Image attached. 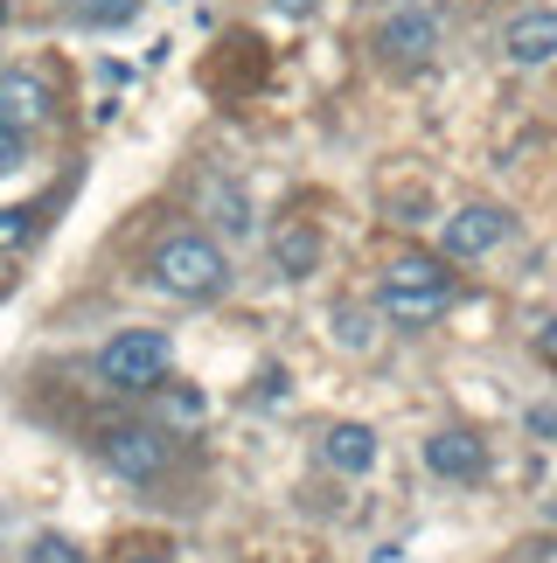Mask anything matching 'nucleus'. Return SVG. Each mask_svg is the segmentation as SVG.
Segmentation results:
<instances>
[{
  "label": "nucleus",
  "instance_id": "1",
  "mask_svg": "<svg viewBox=\"0 0 557 563\" xmlns=\"http://www.w3.org/2000/svg\"><path fill=\"white\" fill-rule=\"evenodd\" d=\"M454 307V272L439 265V257H397L391 272H383V313L397 320V328H425V320H439Z\"/></svg>",
  "mask_w": 557,
  "mask_h": 563
},
{
  "label": "nucleus",
  "instance_id": "2",
  "mask_svg": "<svg viewBox=\"0 0 557 563\" xmlns=\"http://www.w3.org/2000/svg\"><path fill=\"white\" fill-rule=\"evenodd\" d=\"M223 278H230V265L209 236H167L154 251V286L175 299H209V292H223Z\"/></svg>",
  "mask_w": 557,
  "mask_h": 563
},
{
  "label": "nucleus",
  "instance_id": "3",
  "mask_svg": "<svg viewBox=\"0 0 557 563\" xmlns=\"http://www.w3.org/2000/svg\"><path fill=\"white\" fill-rule=\"evenodd\" d=\"M167 362H175V349H167V334L154 328H133V334H112L98 355V376L112 389H154L167 376Z\"/></svg>",
  "mask_w": 557,
  "mask_h": 563
},
{
  "label": "nucleus",
  "instance_id": "4",
  "mask_svg": "<svg viewBox=\"0 0 557 563\" xmlns=\"http://www.w3.org/2000/svg\"><path fill=\"white\" fill-rule=\"evenodd\" d=\"M105 466H112L119 481H154L167 466V439L146 431V424H119V431H105Z\"/></svg>",
  "mask_w": 557,
  "mask_h": 563
},
{
  "label": "nucleus",
  "instance_id": "5",
  "mask_svg": "<svg viewBox=\"0 0 557 563\" xmlns=\"http://www.w3.org/2000/svg\"><path fill=\"white\" fill-rule=\"evenodd\" d=\"M509 236V216L495 202H467L460 216H446V230H439V251L446 257H481V251H495Z\"/></svg>",
  "mask_w": 557,
  "mask_h": 563
},
{
  "label": "nucleus",
  "instance_id": "6",
  "mask_svg": "<svg viewBox=\"0 0 557 563\" xmlns=\"http://www.w3.org/2000/svg\"><path fill=\"white\" fill-rule=\"evenodd\" d=\"M376 49H383V63H425L439 49V21L425 8H404V14H391L376 29Z\"/></svg>",
  "mask_w": 557,
  "mask_h": 563
},
{
  "label": "nucleus",
  "instance_id": "7",
  "mask_svg": "<svg viewBox=\"0 0 557 563\" xmlns=\"http://www.w3.org/2000/svg\"><path fill=\"white\" fill-rule=\"evenodd\" d=\"M50 119V84L35 70H8L0 77V133H35Z\"/></svg>",
  "mask_w": 557,
  "mask_h": 563
},
{
  "label": "nucleus",
  "instance_id": "8",
  "mask_svg": "<svg viewBox=\"0 0 557 563\" xmlns=\"http://www.w3.org/2000/svg\"><path fill=\"white\" fill-rule=\"evenodd\" d=\"M425 466H433L439 481H481L488 452H481L474 431H433V439H425Z\"/></svg>",
  "mask_w": 557,
  "mask_h": 563
},
{
  "label": "nucleus",
  "instance_id": "9",
  "mask_svg": "<svg viewBox=\"0 0 557 563\" xmlns=\"http://www.w3.org/2000/svg\"><path fill=\"white\" fill-rule=\"evenodd\" d=\"M502 49L509 63H523V70H537V63L557 56V8H529L509 21V35H502Z\"/></svg>",
  "mask_w": 557,
  "mask_h": 563
},
{
  "label": "nucleus",
  "instance_id": "10",
  "mask_svg": "<svg viewBox=\"0 0 557 563\" xmlns=\"http://www.w3.org/2000/svg\"><path fill=\"white\" fill-rule=\"evenodd\" d=\"M320 452H328L335 473H370V466H376V431H370V424H335Z\"/></svg>",
  "mask_w": 557,
  "mask_h": 563
},
{
  "label": "nucleus",
  "instance_id": "11",
  "mask_svg": "<svg viewBox=\"0 0 557 563\" xmlns=\"http://www.w3.org/2000/svg\"><path fill=\"white\" fill-rule=\"evenodd\" d=\"M320 257V236L314 230H278V265H286V278H307Z\"/></svg>",
  "mask_w": 557,
  "mask_h": 563
},
{
  "label": "nucleus",
  "instance_id": "12",
  "mask_svg": "<svg viewBox=\"0 0 557 563\" xmlns=\"http://www.w3.org/2000/svg\"><path fill=\"white\" fill-rule=\"evenodd\" d=\"M203 202H209V216H217V223H223L230 236H244V230H251V209H244V195H238V188L209 181V195H203Z\"/></svg>",
  "mask_w": 557,
  "mask_h": 563
},
{
  "label": "nucleus",
  "instance_id": "13",
  "mask_svg": "<svg viewBox=\"0 0 557 563\" xmlns=\"http://www.w3.org/2000/svg\"><path fill=\"white\" fill-rule=\"evenodd\" d=\"M84 21H98V29H125V21L140 14V0H70Z\"/></svg>",
  "mask_w": 557,
  "mask_h": 563
},
{
  "label": "nucleus",
  "instance_id": "14",
  "mask_svg": "<svg viewBox=\"0 0 557 563\" xmlns=\"http://www.w3.org/2000/svg\"><path fill=\"white\" fill-rule=\"evenodd\" d=\"M29 563H84V556H77L70 543H63V536H42V543L29 550Z\"/></svg>",
  "mask_w": 557,
  "mask_h": 563
},
{
  "label": "nucleus",
  "instance_id": "15",
  "mask_svg": "<svg viewBox=\"0 0 557 563\" xmlns=\"http://www.w3.org/2000/svg\"><path fill=\"white\" fill-rule=\"evenodd\" d=\"M29 216L35 209H0V244H21V236H29Z\"/></svg>",
  "mask_w": 557,
  "mask_h": 563
},
{
  "label": "nucleus",
  "instance_id": "16",
  "mask_svg": "<svg viewBox=\"0 0 557 563\" xmlns=\"http://www.w3.org/2000/svg\"><path fill=\"white\" fill-rule=\"evenodd\" d=\"M21 154H29V133H0V175L21 167Z\"/></svg>",
  "mask_w": 557,
  "mask_h": 563
},
{
  "label": "nucleus",
  "instance_id": "17",
  "mask_svg": "<svg viewBox=\"0 0 557 563\" xmlns=\"http://www.w3.org/2000/svg\"><path fill=\"white\" fill-rule=\"evenodd\" d=\"M529 431H544V439H557V410L544 404V410H529Z\"/></svg>",
  "mask_w": 557,
  "mask_h": 563
},
{
  "label": "nucleus",
  "instance_id": "18",
  "mask_svg": "<svg viewBox=\"0 0 557 563\" xmlns=\"http://www.w3.org/2000/svg\"><path fill=\"white\" fill-rule=\"evenodd\" d=\"M537 355H544V362H550V369H557V320H550V328L537 334Z\"/></svg>",
  "mask_w": 557,
  "mask_h": 563
},
{
  "label": "nucleus",
  "instance_id": "19",
  "mask_svg": "<svg viewBox=\"0 0 557 563\" xmlns=\"http://www.w3.org/2000/svg\"><path fill=\"white\" fill-rule=\"evenodd\" d=\"M125 563H175V556H167V550H133Z\"/></svg>",
  "mask_w": 557,
  "mask_h": 563
},
{
  "label": "nucleus",
  "instance_id": "20",
  "mask_svg": "<svg viewBox=\"0 0 557 563\" xmlns=\"http://www.w3.org/2000/svg\"><path fill=\"white\" fill-rule=\"evenodd\" d=\"M272 8H286V14H314V0H272Z\"/></svg>",
  "mask_w": 557,
  "mask_h": 563
},
{
  "label": "nucleus",
  "instance_id": "21",
  "mask_svg": "<svg viewBox=\"0 0 557 563\" xmlns=\"http://www.w3.org/2000/svg\"><path fill=\"white\" fill-rule=\"evenodd\" d=\"M0 21H8V0H0Z\"/></svg>",
  "mask_w": 557,
  "mask_h": 563
}]
</instances>
